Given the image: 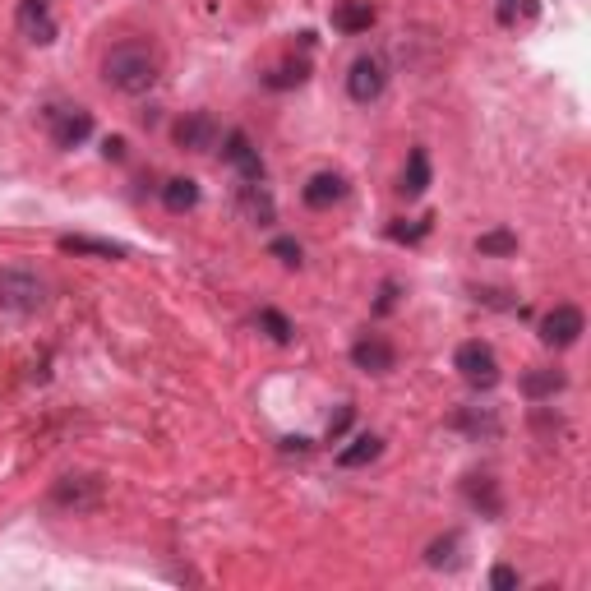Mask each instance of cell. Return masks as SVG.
Returning <instances> with one entry per match:
<instances>
[{"label": "cell", "instance_id": "1", "mask_svg": "<svg viewBox=\"0 0 591 591\" xmlns=\"http://www.w3.org/2000/svg\"><path fill=\"white\" fill-rule=\"evenodd\" d=\"M102 70H107L111 88H121V93H130V97L148 93V88L157 84V56H153V47H144V42H121V47H111Z\"/></svg>", "mask_w": 591, "mask_h": 591}, {"label": "cell", "instance_id": "2", "mask_svg": "<svg viewBox=\"0 0 591 591\" xmlns=\"http://www.w3.org/2000/svg\"><path fill=\"white\" fill-rule=\"evenodd\" d=\"M47 301V287L37 273L28 268H0V310H14V314H33L42 310Z\"/></svg>", "mask_w": 591, "mask_h": 591}, {"label": "cell", "instance_id": "3", "mask_svg": "<svg viewBox=\"0 0 591 591\" xmlns=\"http://www.w3.org/2000/svg\"><path fill=\"white\" fill-rule=\"evenodd\" d=\"M453 365H458V374L471 388H495L499 384V356H495L490 342H462Z\"/></svg>", "mask_w": 591, "mask_h": 591}, {"label": "cell", "instance_id": "4", "mask_svg": "<svg viewBox=\"0 0 591 591\" xmlns=\"http://www.w3.org/2000/svg\"><path fill=\"white\" fill-rule=\"evenodd\" d=\"M51 504L65 508V513H93L102 504V481L97 476H65L51 490Z\"/></svg>", "mask_w": 591, "mask_h": 591}, {"label": "cell", "instance_id": "5", "mask_svg": "<svg viewBox=\"0 0 591 591\" xmlns=\"http://www.w3.org/2000/svg\"><path fill=\"white\" fill-rule=\"evenodd\" d=\"M47 130L56 148H79L93 134V116L84 107H47Z\"/></svg>", "mask_w": 591, "mask_h": 591}, {"label": "cell", "instance_id": "6", "mask_svg": "<svg viewBox=\"0 0 591 591\" xmlns=\"http://www.w3.org/2000/svg\"><path fill=\"white\" fill-rule=\"evenodd\" d=\"M582 328H587V319H582L578 305H555L541 319V342L545 347H573L582 338Z\"/></svg>", "mask_w": 591, "mask_h": 591}, {"label": "cell", "instance_id": "7", "mask_svg": "<svg viewBox=\"0 0 591 591\" xmlns=\"http://www.w3.org/2000/svg\"><path fill=\"white\" fill-rule=\"evenodd\" d=\"M222 157H227L231 167H236V176H241V181H264V157H259V148L250 144V134H245V130H231L227 134V148H222Z\"/></svg>", "mask_w": 591, "mask_h": 591}, {"label": "cell", "instance_id": "8", "mask_svg": "<svg viewBox=\"0 0 591 591\" xmlns=\"http://www.w3.org/2000/svg\"><path fill=\"white\" fill-rule=\"evenodd\" d=\"M384 84H388L384 61H374V56H361V61L351 65V74H347V93L356 97V102H379Z\"/></svg>", "mask_w": 591, "mask_h": 591}, {"label": "cell", "instance_id": "9", "mask_svg": "<svg viewBox=\"0 0 591 591\" xmlns=\"http://www.w3.org/2000/svg\"><path fill=\"white\" fill-rule=\"evenodd\" d=\"M19 33H24L33 47L56 42V19H51L47 0H19Z\"/></svg>", "mask_w": 591, "mask_h": 591}, {"label": "cell", "instance_id": "10", "mask_svg": "<svg viewBox=\"0 0 591 591\" xmlns=\"http://www.w3.org/2000/svg\"><path fill=\"white\" fill-rule=\"evenodd\" d=\"M176 144L190 148V153H208V148L218 144V125L208 111H190L185 121H176Z\"/></svg>", "mask_w": 591, "mask_h": 591}, {"label": "cell", "instance_id": "11", "mask_svg": "<svg viewBox=\"0 0 591 591\" xmlns=\"http://www.w3.org/2000/svg\"><path fill=\"white\" fill-rule=\"evenodd\" d=\"M393 361H398V351L388 347L384 338H374V333L351 347V365L365 370V374H388V370H393Z\"/></svg>", "mask_w": 591, "mask_h": 591}, {"label": "cell", "instance_id": "12", "mask_svg": "<svg viewBox=\"0 0 591 591\" xmlns=\"http://www.w3.org/2000/svg\"><path fill=\"white\" fill-rule=\"evenodd\" d=\"M342 194H347V181H342L338 171H319V176H310V181H305L301 199L310 208H333Z\"/></svg>", "mask_w": 591, "mask_h": 591}, {"label": "cell", "instance_id": "13", "mask_svg": "<svg viewBox=\"0 0 591 591\" xmlns=\"http://www.w3.org/2000/svg\"><path fill=\"white\" fill-rule=\"evenodd\" d=\"M333 28L347 33V37L370 33V28H374V5H370V0H342L338 10H333Z\"/></svg>", "mask_w": 591, "mask_h": 591}, {"label": "cell", "instance_id": "14", "mask_svg": "<svg viewBox=\"0 0 591 591\" xmlns=\"http://www.w3.org/2000/svg\"><path fill=\"white\" fill-rule=\"evenodd\" d=\"M407 199H421L425 190H430V157H425V148H416L407 162V171H402V185H398Z\"/></svg>", "mask_w": 591, "mask_h": 591}, {"label": "cell", "instance_id": "15", "mask_svg": "<svg viewBox=\"0 0 591 591\" xmlns=\"http://www.w3.org/2000/svg\"><path fill=\"white\" fill-rule=\"evenodd\" d=\"M65 254H97V259H125V245L116 241H97V236H61Z\"/></svg>", "mask_w": 591, "mask_h": 591}, {"label": "cell", "instance_id": "16", "mask_svg": "<svg viewBox=\"0 0 591 591\" xmlns=\"http://www.w3.org/2000/svg\"><path fill=\"white\" fill-rule=\"evenodd\" d=\"M379 448H384L379 435H356L347 448H338V467H365V462L379 458Z\"/></svg>", "mask_w": 591, "mask_h": 591}, {"label": "cell", "instance_id": "17", "mask_svg": "<svg viewBox=\"0 0 591 591\" xmlns=\"http://www.w3.org/2000/svg\"><path fill=\"white\" fill-rule=\"evenodd\" d=\"M162 204H167L171 213H190V208L199 204V185H194L190 176H176V181L162 185Z\"/></svg>", "mask_w": 591, "mask_h": 591}, {"label": "cell", "instance_id": "18", "mask_svg": "<svg viewBox=\"0 0 591 591\" xmlns=\"http://www.w3.org/2000/svg\"><path fill=\"white\" fill-rule=\"evenodd\" d=\"M241 208L254 222H273V199H268L264 181H241Z\"/></svg>", "mask_w": 591, "mask_h": 591}, {"label": "cell", "instance_id": "19", "mask_svg": "<svg viewBox=\"0 0 591 591\" xmlns=\"http://www.w3.org/2000/svg\"><path fill=\"white\" fill-rule=\"evenodd\" d=\"M559 388H564V374H559V370H531V374H522V393H527V398H555Z\"/></svg>", "mask_w": 591, "mask_h": 591}, {"label": "cell", "instance_id": "20", "mask_svg": "<svg viewBox=\"0 0 591 591\" xmlns=\"http://www.w3.org/2000/svg\"><path fill=\"white\" fill-rule=\"evenodd\" d=\"M495 14H499V24H504V28H518V24H527L531 14H536V5H531V0H499Z\"/></svg>", "mask_w": 591, "mask_h": 591}, {"label": "cell", "instance_id": "21", "mask_svg": "<svg viewBox=\"0 0 591 591\" xmlns=\"http://www.w3.org/2000/svg\"><path fill=\"white\" fill-rule=\"evenodd\" d=\"M467 499L476 508H485V513H499V495H495V485L485 481V476H471L467 481Z\"/></svg>", "mask_w": 591, "mask_h": 591}, {"label": "cell", "instance_id": "22", "mask_svg": "<svg viewBox=\"0 0 591 591\" xmlns=\"http://www.w3.org/2000/svg\"><path fill=\"white\" fill-rule=\"evenodd\" d=\"M476 250L481 254H513L518 250V236H513V231H485V236H476Z\"/></svg>", "mask_w": 591, "mask_h": 591}, {"label": "cell", "instance_id": "23", "mask_svg": "<svg viewBox=\"0 0 591 591\" xmlns=\"http://www.w3.org/2000/svg\"><path fill=\"white\" fill-rule=\"evenodd\" d=\"M259 324H264V333L273 342H291V333H296V328H291V319L282 310H259Z\"/></svg>", "mask_w": 591, "mask_h": 591}, {"label": "cell", "instance_id": "24", "mask_svg": "<svg viewBox=\"0 0 591 591\" xmlns=\"http://www.w3.org/2000/svg\"><path fill=\"white\" fill-rule=\"evenodd\" d=\"M305 74H310L305 65H278V70L268 74L264 84L268 88H296V84H305Z\"/></svg>", "mask_w": 591, "mask_h": 591}, {"label": "cell", "instance_id": "25", "mask_svg": "<svg viewBox=\"0 0 591 591\" xmlns=\"http://www.w3.org/2000/svg\"><path fill=\"white\" fill-rule=\"evenodd\" d=\"M268 254H273V259H282V264H301V245L291 241V236H278V241L268 245Z\"/></svg>", "mask_w": 591, "mask_h": 591}, {"label": "cell", "instance_id": "26", "mask_svg": "<svg viewBox=\"0 0 591 591\" xmlns=\"http://www.w3.org/2000/svg\"><path fill=\"white\" fill-rule=\"evenodd\" d=\"M448 550H458V536H444V541H435V545H430V555H425V559H430V564H444V559H448Z\"/></svg>", "mask_w": 591, "mask_h": 591}, {"label": "cell", "instance_id": "27", "mask_svg": "<svg viewBox=\"0 0 591 591\" xmlns=\"http://www.w3.org/2000/svg\"><path fill=\"white\" fill-rule=\"evenodd\" d=\"M490 587H499V591H508V587H518V573H513V568L508 564H499L495 573H490Z\"/></svg>", "mask_w": 591, "mask_h": 591}, {"label": "cell", "instance_id": "28", "mask_svg": "<svg viewBox=\"0 0 591 591\" xmlns=\"http://www.w3.org/2000/svg\"><path fill=\"white\" fill-rule=\"evenodd\" d=\"M347 425H351V407H342L338 416L328 421V439H342V430H347Z\"/></svg>", "mask_w": 591, "mask_h": 591}, {"label": "cell", "instance_id": "29", "mask_svg": "<svg viewBox=\"0 0 591 591\" xmlns=\"http://www.w3.org/2000/svg\"><path fill=\"white\" fill-rule=\"evenodd\" d=\"M393 296H398V282H384V291H379V314L393 310Z\"/></svg>", "mask_w": 591, "mask_h": 591}, {"label": "cell", "instance_id": "30", "mask_svg": "<svg viewBox=\"0 0 591 591\" xmlns=\"http://www.w3.org/2000/svg\"><path fill=\"white\" fill-rule=\"evenodd\" d=\"M282 448L287 453H310V439H282Z\"/></svg>", "mask_w": 591, "mask_h": 591}, {"label": "cell", "instance_id": "31", "mask_svg": "<svg viewBox=\"0 0 591 591\" xmlns=\"http://www.w3.org/2000/svg\"><path fill=\"white\" fill-rule=\"evenodd\" d=\"M107 157H125V139H107Z\"/></svg>", "mask_w": 591, "mask_h": 591}]
</instances>
